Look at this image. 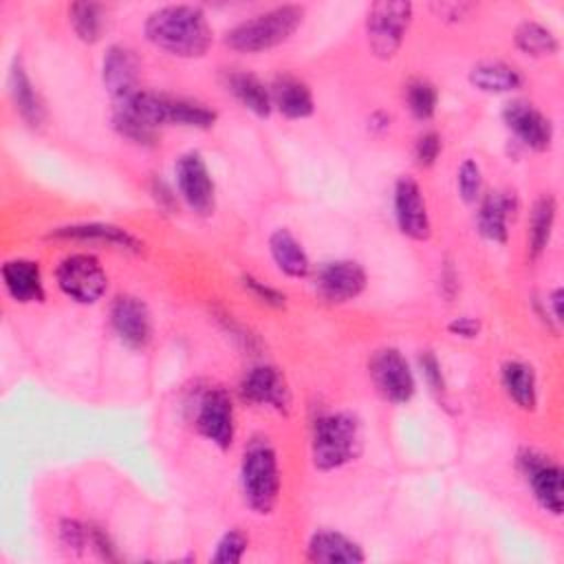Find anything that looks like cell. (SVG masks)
Instances as JSON below:
<instances>
[{
    "label": "cell",
    "instance_id": "23",
    "mask_svg": "<svg viewBox=\"0 0 564 564\" xmlns=\"http://www.w3.org/2000/svg\"><path fill=\"white\" fill-rule=\"evenodd\" d=\"M267 245H269V256L282 275L291 280H302L313 273V264L304 245L289 227H275L269 234Z\"/></svg>",
    "mask_w": 564,
    "mask_h": 564
},
{
    "label": "cell",
    "instance_id": "30",
    "mask_svg": "<svg viewBox=\"0 0 564 564\" xmlns=\"http://www.w3.org/2000/svg\"><path fill=\"white\" fill-rule=\"evenodd\" d=\"M68 24L79 42L97 44L108 29V9L90 0L73 2L68 4Z\"/></svg>",
    "mask_w": 564,
    "mask_h": 564
},
{
    "label": "cell",
    "instance_id": "29",
    "mask_svg": "<svg viewBox=\"0 0 564 564\" xmlns=\"http://www.w3.org/2000/svg\"><path fill=\"white\" fill-rule=\"evenodd\" d=\"M513 44L522 55L535 59H549L560 53V37L538 20H522L513 29Z\"/></svg>",
    "mask_w": 564,
    "mask_h": 564
},
{
    "label": "cell",
    "instance_id": "44",
    "mask_svg": "<svg viewBox=\"0 0 564 564\" xmlns=\"http://www.w3.org/2000/svg\"><path fill=\"white\" fill-rule=\"evenodd\" d=\"M441 293L447 297V300H454V295L458 293V273L454 269L452 262H445L443 269H441Z\"/></svg>",
    "mask_w": 564,
    "mask_h": 564
},
{
    "label": "cell",
    "instance_id": "39",
    "mask_svg": "<svg viewBox=\"0 0 564 564\" xmlns=\"http://www.w3.org/2000/svg\"><path fill=\"white\" fill-rule=\"evenodd\" d=\"M88 546L106 562H112V560H119L117 555V546L115 542L110 540V535L106 533V529H101L99 524H93L88 522Z\"/></svg>",
    "mask_w": 564,
    "mask_h": 564
},
{
    "label": "cell",
    "instance_id": "2",
    "mask_svg": "<svg viewBox=\"0 0 564 564\" xmlns=\"http://www.w3.org/2000/svg\"><path fill=\"white\" fill-rule=\"evenodd\" d=\"M364 452V425L350 410H328L311 423V463L328 474L355 463Z\"/></svg>",
    "mask_w": 564,
    "mask_h": 564
},
{
    "label": "cell",
    "instance_id": "24",
    "mask_svg": "<svg viewBox=\"0 0 564 564\" xmlns=\"http://www.w3.org/2000/svg\"><path fill=\"white\" fill-rule=\"evenodd\" d=\"M269 88H271L273 110H278L284 119L300 121V119H308L315 112L313 90L297 75L282 73L271 82Z\"/></svg>",
    "mask_w": 564,
    "mask_h": 564
},
{
    "label": "cell",
    "instance_id": "45",
    "mask_svg": "<svg viewBox=\"0 0 564 564\" xmlns=\"http://www.w3.org/2000/svg\"><path fill=\"white\" fill-rule=\"evenodd\" d=\"M390 126H392V117L388 112H383V110H375L368 117V128L375 130V132H386Z\"/></svg>",
    "mask_w": 564,
    "mask_h": 564
},
{
    "label": "cell",
    "instance_id": "33",
    "mask_svg": "<svg viewBox=\"0 0 564 564\" xmlns=\"http://www.w3.org/2000/svg\"><path fill=\"white\" fill-rule=\"evenodd\" d=\"M482 170L478 161L465 159L456 170V189L465 205H476L482 196Z\"/></svg>",
    "mask_w": 564,
    "mask_h": 564
},
{
    "label": "cell",
    "instance_id": "14",
    "mask_svg": "<svg viewBox=\"0 0 564 564\" xmlns=\"http://www.w3.org/2000/svg\"><path fill=\"white\" fill-rule=\"evenodd\" d=\"M392 214L397 229L414 240L425 242L432 238V218L425 194L416 178L399 176L392 187Z\"/></svg>",
    "mask_w": 564,
    "mask_h": 564
},
{
    "label": "cell",
    "instance_id": "13",
    "mask_svg": "<svg viewBox=\"0 0 564 564\" xmlns=\"http://www.w3.org/2000/svg\"><path fill=\"white\" fill-rule=\"evenodd\" d=\"M240 399L256 408H269L278 414L291 412V388L284 372L271 364H256L240 377Z\"/></svg>",
    "mask_w": 564,
    "mask_h": 564
},
{
    "label": "cell",
    "instance_id": "35",
    "mask_svg": "<svg viewBox=\"0 0 564 564\" xmlns=\"http://www.w3.org/2000/svg\"><path fill=\"white\" fill-rule=\"evenodd\" d=\"M441 152H443V139H441V134H438L436 130H425V132H421V134L416 137V141H414V148H412L414 163H416L419 167H423V170L432 167V165L438 161Z\"/></svg>",
    "mask_w": 564,
    "mask_h": 564
},
{
    "label": "cell",
    "instance_id": "37",
    "mask_svg": "<svg viewBox=\"0 0 564 564\" xmlns=\"http://www.w3.org/2000/svg\"><path fill=\"white\" fill-rule=\"evenodd\" d=\"M57 533H59L62 546L73 553H82L88 546V522L64 518L57 527Z\"/></svg>",
    "mask_w": 564,
    "mask_h": 564
},
{
    "label": "cell",
    "instance_id": "6",
    "mask_svg": "<svg viewBox=\"0 0 564 564\" xmlns=\"http://www.w3.org/2000/svg\"><path fill=\"white\" fill-rule=\"evenodd\" d=\"M516 465L538 507L560 518L564 511V471L560 463L540 449L522 447L516 456Z\"/></svg>",
    "mask_w": 564,
    "mask_h": 564
},
{
    "label": "cell",
    "instance_id": "42",
    "mask_svg": "<svg viewBox=\"0 0 564 564\" xmlns=\"http://www.w3.org/2000/svg\"><path fill=\"white\" fill-rule=\"evenodd\" d=\"M474 9V4L469 2H436L432 4V11H436L438 20L443 22H460L463 18H467V13Z\"/></svg>",
    "mask_w": 564,
    "mask_h": 564
},
{
    "label": "cell",
    "instance_id": "41",
    "mask_svg": "<svg viewBox=\"0 0 564 564\" xmlns=\"http://www.w3.org/2000/svg\"><path fill=\"white\" fill-rule=\"evenodd\" d=\"M562 286H553L551 291H546V297H544V311L542 315H546V324H551L555 330L560 328L562 324Z\"/></svg>",
    "mask_w": 564,
    "mask_h": 564
},
{
    "label": "cell",
    "instance_id": "43",
    "mask_svg": "<svg viewBox=\"0 0 564 564\" xmlns=\"http://www.w3.org/2000/svg\"><path fill=\"white\" fill-rule=\"evenodd\" d=\"M150 192H152L154 200H156L163 209H167V212H172V209H174V205H176V196H178V194H176V189H172L165 181L154 178V181H152Z\"/></svg>",
    "mask_w": 564,
    "mask_h": 564
},
{
    "label": "cell",
    "instance_id": "9",
    "mask_svg": "<svg viewBox=\"0 0 564 564\" xmlns=\"http://www.w3.org/2000/svg\"><path fill=\"white\" fill-rule=\"evenodd\" d=\"M194 430L220 452L229 449L236 438V410L231 394L216 386L205 388L194 403Z\"/></svg>",
    "mask_w": 564,
    "mask_h": 564
},
{
    "label": "cell",
    "instance_id": "19",
    "mask_svg": "<svg viewBox=\"0 0 564 564\" xmlns=\"http://www.w3.org/2000/svg\"><path fill=\"white\" fill-rule=\"evenodd\" d=\"M7 90L9 99L13 104V110L18 117L31 128V130H42L46 123V101L40 95L37 86L33 84L24 59L15 55L9 66V77H7Z\"/></svg>",
    "mask_w": 564,
    "mask_h": 564
},
{
    "label": "cell",
    "instance_id": "10",
    "mask_svg": "<svg viewBox=\"0 0 564 564\" xmlns=\"http://www.w3.org/2000/svg\"><path fill=\"white\" fill-rule=\"evenodd\" d=\"M174 187L178 198L198 216L216 209V183L198 150H187L174 161Z\"/></svg>",
    "mask_w": 564,
    "mask_h": 564
},
{
    "label": "cell",
    "instance_id": "21",
    "mask_svg": "<svg viewBox=\"0 0 564 564\" xmlns=\"http://www.w3.org/2000/svg\"><path fill=\"white\" fill-rule=\"evenodd\" d=\"M2 286L15 304H40L46 300L42 267L31 258H11L0 269Z\"/></svg>",
    "mask_w": 564,
    "mask_h": 564
},
{
    "label": "cell",
    "instance_id": "15",
    "mask_svg": "<svg viewBox=\"0 0 564 564\" xmlns=\"http://www.w3.org/2000/svg\"><path fill=\"white\" fill-rule=\"evenodd\" d=\"M110 326L119 341L132 350H145L154 335L148 304L130 293H121L110 304Z\"/></svg>",
    "mask_w": 564,
    "mask_h": 564
},
{
    "label": "cell",
    "instance_id": "3",
    "mask_svg": "<svg viewBox=\"0 0 564 564\" xmlns=\"http://www.w3.org/2000/svg\"><path fill=\"white\" fill-rule=\"evenodd\" d=\"M306 9L302 4H275L236 22L225 33V44L236 53H264L289 42L302 26Z\"/></svg>",
    "mask_w": 564,
    "mask_h": 564
},
{
    "label": "cell",
    "instance_id": "38",
    "mask_svg": "<svg viewBox=\"0 0 564 564\" xmlns=\"http://www.w3.org/2000/svg\"><path fill=\"white\" fill-rule=\"evenodd\" d=\"M419 366H421V375L425 379V383L430 386L432 392L443 394L445 392V377H443V368L438 357L432 350H423L419 357Z\"/></svg>",
    "mask_w": 564,
    "mask_h": 564
},
{
    "label": "cell",
    "instance_id": "20",
    "mask_svg": "<svg viewBox=\"0 0 564 564\" xmlns=\"http://www.w3.org/2000/svg\"><path fill=\"white\" fill-rule=\"evenodd\" d=\"M154 110L161 128L178 126V128H192V130H209L218 121V112L212 106L198 99L170 95V93L154 90Z\"/></svg>",
    "mask_w": 564,
    "mask_h": 564
},
{
    "label": "cell",
    "instance_id": "18",
    "mask_svg": "<svg viewBox=\"0 0 564 564\" xmlns=\"http://www.w3.org/2000/svg\"><path fill=\"white\" fill-rule=\"evenodd\" d=\"M46 238L53 240H73V242H88V245H108L128 253H143L145 242L134 236L130 229L112 223H73L53 227Z\"/></svg>",
    "mask_w": 564,
    "mask_h": 564
},
{
    "label": "cell",
    "instance_id": "11",
    "mask_svg": "<svg viewBox=\"0 0 564 564\" xmlns=\"http://www.w3.org/2000/svg\"><path fill=\"white\" fill-rule=\"evenodd\" d=\"M500 119L505 128L511 132L516 143L531 152H546L555 139V126L549 115H544L533 101L529 99H509L502 110Z\"/></svg>",
    "mask_w": 564,
    "mask_h": 564
},
{
    "label": "cell",
    "instance_id": "12",
    "mask_svg": "<svg viewBox=\"0 0 564 564\" xmlns=\"http://www.w3.org/2000/svg\"><path fill=\"white\" fill-rule=\"evenodd\" d=\"M366 286L368 273L357 260H326L313 271V289L328 304L352 302L366 291Z\"/></svg>",
    "mask_w": 564,
    "mask_h": 564
},
{
    "label": "cell",
    "instance_id": "5",
    "mask_svg": "<svg viewBox=\"0 0 564 564\" xmlns=\"http://www.w3.org/2000/svg\"><path fill=\"white\" fill-rule=\"evenodd\" d=\"M414 20V4L408 0L372 2L366 11L364 31L370 53L377 59H392L399 55Z\"/></svg>",
    "mask_w": 564,
    "mask_h": 564
},
{
    "label": "cell",
    "instance_id": "27",
    "mask_svg": "<svg viewBox=\"0 0 564 564\" xmlns=\"http://www.w3.org/2000/svg\"><path fill=\"white\" fill-rule=\"evenodd\" d=\"M469 84L487 95H509L524 86V75L518 66L502 59H482L467 73Z\"/></svg>",
    "mask_w": 564,
    "mask_h": 564
},
{
    "label": "cell",
    "instance_id": "32",
    "mask_svg": "<svg viewBox=\"0 0 564 564\" xmlns=\"http://www.w3.org/2000/svg\"><path fill=\"white\" fill-rule=\"evenodd\" d=\"M403 99L416 121H430L438 108V88L427 77H412L403 86Z\"/></svg>",
    "mask_w": 564,
    "mask_h": 564
},
{
    "label": "cell",
    "instance_id": "26",
    "mask_svg": "<svg viewBox=\"0 0 564 564\" xmlns=\"http://www.w3.org/2000/svg\"><path fill=\"white\" fill-rule=\"evenodd\" d=\"M500 383L507 399L522 412H533L538 408L540 390L538 375L533 366L524 359H507L500 366Z\"/></svg>",
    "mask_w": 564,
    "mask_h": 564
},
{
    "label": "cell",
    "instance_id": "17",
    "mask_svg": "<svg viewBox=\"0 0 564 564\" xmlns=\"http://www.w3.org/2000/svg\"><path fill=\"white\" fill-rule=\"evenodd\" d=\"M101 82L112 101L141 90V59L126 44H110L101 57Z\"/></svg>",
    "mask_w": 564,
    "mask_h": 564
},
{
    "label": "cell",
    "instance_id": "22",
    "mask_svg": "<svg viewBox=\"0 0 564 564\" xmlns=\"http://www.w3.org/2000/svg\"><path fill=\"white\" fill-rule=\"evenodd\" d=\"M306 560L315 564H361L366 562V551L341 531L317 529L306 542Z\"/></svg>",
    "mask_w": 564,
    "mask_h": 564
},
{
    "label": "cell",
    "instance_id": "16",
    "mask_svg": "<svg viewBox=\"0 0 564 564\" xmlns=\"http://www.w3.org/2000/svg\"><path fill=\"white\" fill-rule=\"evenodd\" d=\"M520 209L518 194L513 189H491L482 192L480 200L476 203V229L478 234L494 242L505 245L509 240V225Z\"/></svg>",
    "mask_w": 564,
    "mask_h": 564
},
{
    "label": "cell",
    "instance_id": "40",
    "mask_svg": "<svg viewBox=\"0 0 564 564\" xmlns=\"http://www.w3.org/2000/svg\"><path fill=\"white\" fill-rule=\"evenodd\" d=\"M447 333L454 335V337H460V339H476L480 335V319L478 317H471V315H458V317H452L447 322Z\"/></svg>",
    "mask_w": 564,
    "mask_h": 564
},
{
    "label": "cell",
    "instance_id": "25",
    "mask_svg": "<svg viewBox=\"0 0 564 564\" xmlns=\"http://www.w3.org/2000/svg\"><path fill=\"white\" fill-rule=\"evenodd\" d=\"M225 90L251 115L267 119L273 112L271 88L253 73L234 68L225 73Z\"/></svg>",
    "mask_w": 564,
    "mask_h": 564
},
{
    "label": "cell",
    "instance_id": "8",
    "mask_svg": "<svg viewBox=\"0 0 564 564\" xmlns=\"http://www.w3.org/2000/svg\"><path fill=\"white\" fill-rule=\"evenodd\" d=\"M368 377L377 394L392 405H405L416 394V377L405 355L394 346L377 348L368 357Z\"/></svg>",
    "mask_w": 564,
    "mask_h": 564
},
{
    "label": "cell",
    "instance_id": "1",
    "mask_svg": "<svg viewBox=\"0 0 564 564\" xmlns=\"http://www.w3.org/2000/svg\"><path fill=\"white\" fill-rule=\"evenodd\" d=\"M145 40L170 57L198 59L214 44V29L200 4L172 2L152 9L143 22Z\"/></svg>",
    "mask_w": 564,
    "mask_h": 564
},
{
    "label": "cell",
    "instance_id": "28",
    "mask_svg": "<svg viewBox=\"0 0 564 564\" xmlns=\"http://www.w3.org/2000/svg\"><path fill=\"white\" fill-rule=\"evenodd\" d=\"M555 220H557V198L553 194H540L533 200L529 212V229H527L529 260H538L546 251L553 238Z\"/></svg>",
    "mask_w": 564,
    "mask_h": 564
},
{
    "label": "cell",
    "instance_id": "34",
    "mask_svg": "<svg viewBox=\"0 0 564 564\" xmlns=\"http://www.w3.org/2000/svg\"><path fill=\"white\" fill-rule=\"evenodd\" d=\"M249 549V538L240 529H229L225 531L218 542L214 553L209 555V562L214 564H238Z\"/></svg>",
    "mask_w": 564,
    "mask_h": 564
},
{
    "label": "cell",
    "instance_id": "36",
    "mask_svg": "<svg viewBox=\"0 0 564 564\" xmlns=\"http://www.w3.org/2000/svg\"><path fill=\"white\" fill-rule=\"evenodd\" d=\"M240 282H242L245 291H249L260 304H267V306H271V308H284V306H286V295H284V291H280V289H275V286L262 282L260 278H256V275H251V273H245V275L240 278Z\"/></svg>",
    "mask_w": 564,
    "mask_h": 564
},
{
    "label": "cell",
    "instance_id": "31",
    "mask_svg": "<svg viewBox=\"0 0 564 564\" xmlns=\"http://www.w3.org/2000/svg\"><path fill=\"white\" fill-rule=\"evenodd\" d=\"M110 123L119 137H123L126 141H130L134 145L152 148L159 141V130L152 128L150 123H145L141 117H137L132 110H128L123 106H112Z\"/></svg>",
    "mask_w": 564,
    "mask_h": 564
},
{
    "label": "cell",
    "instance_id": "7",
    "mask_svg": "<svg viewBox=\"0 0 564 564\" xmlns=\"http://www.w3.org/2000/svg\"><path fill=\"white\" fill-rule=\"evenodd\" d=\"M53 275L57 289L77 304H97L108 291V273L99 258L88 251L66 253Z\"/></svg>",
    "mask_w": 564,
    "mask_h": 564
},
{
    "label": "cell",
    "instance_id": "4",
    "mask_svg": "<svg viewBox=\"0 0 564 564\" xmlns=\"http://www.w3.org/2000/svg\"><path fill=\"white\" fill-rule=\"evenodd\" d=\"M238 482L249 511H253L256 516L273 513L280 500L282 474L278 452L267 438H251L245 447Z\"/></svg>",
    "mask_w": 564,
    "mask_h": 564
}]
</instances>
